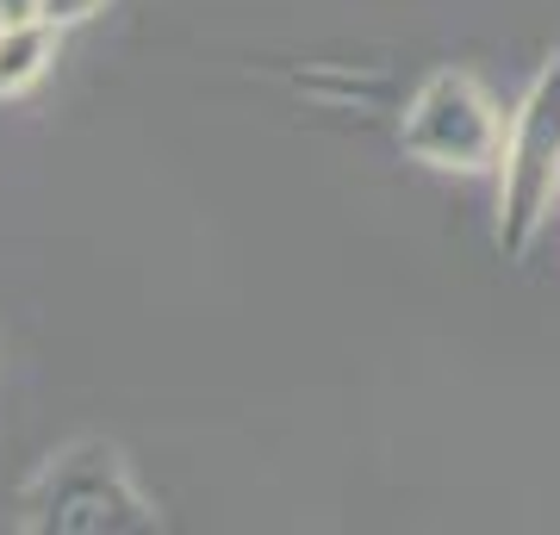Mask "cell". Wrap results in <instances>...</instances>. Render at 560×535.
<instances>
[{
	"mask_svg": "<svg viewBox=\"0 0 560 535\" xmlns=\"http://www.w3.org/2000/svg\"><path fill=\"white\" fill-rule=\"evenodd\" d=\"M555 181H560V62L541 75V88L517 113V138H511V156H504V243L511 249L529 243L541 206L555 199Z\"/></svg>",
	"mask_w": 560,
	"mask_h": 535,
	"instance_id": "cell-1",
	"label": "cell"
},
{
	"mask_svg": "<svg viewBox=\"0 0 560 535\" xmlns=\"http://www.w3.org/2000/svg\"><path fill=\"white\" fill-rule=\"evenodd\" d=\"M405 150L442 168H486L499 156V113L467 75H436L411 100L405 119Z\"/></svg>",
	"mask_w": 560,
	"mask_h": 535,
	"instance_id": "cell-2",
	"label": "cell"
},
{
	"mask_svg": "<svg viewBox=\"0 0 560 535\" xmlns=\"http://www.w3.org/2000/svg\"><path fill=\"white\" fill-rule=\"evenodd\" d=\"M106 461H113V455H106ZM106 461H101V455L62 461L57 474H50V498H44V511H57V516H50L57 530H101L113 504L138 511V498L125 492L119 474H113Z\"/></svg>",
	"mask_w": 560,
	"mask_h": 535,
	"instance_id": "cell-3",
	"label": "cell"
},
{
	"mask_svg": "<svg viewBox=\"0 0 560 535\" xmlns=\"http://www.w3.org/2000/svg\"><path fill=\"white\" fill-rule=\"evenodd\" d=\"M57 57V25L50 20H13L0 25V100L25 94Z\"/></svg>",
	"mask_w": 560,
	"mask_h": 535,
	"instance_id": "cell-4",
	"label": "cell"
},
{
	"mask_svg": "<svg viewBox=\"0 0 560 535\" xmlns=\"http://www.w3.org/2000/svg\"><path fill=\"white\" fill-rule=\"evenodd\" d=\"M106 0H44V20L50 25H75V20H94Z\"/></svg>",
	"mask_w": 560,
	"mask_h": 535,
	"instance_id": "cell-5",
	"label": "cell"
},
{
	"mask_svg": "<svg viewBox=\"0 0 560 535\" xmlns=\"http://www.w3.org/2000/svg\"><path fill=\"white\" fill-rule=\"evenodd\" d=\"M13 20H44V0H0V25Z\"/></svg>",
	"mask_w": 560,
	"mask_h": 535,
	"instance_id": "cell-6",
	"label": "cell"
}]
</instances>
